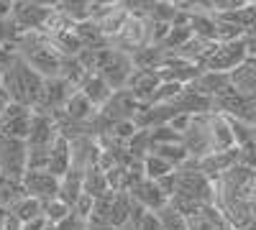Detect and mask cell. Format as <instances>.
I'll list each match as a JSON object with an SVG mask.
<instances>
[{"label":"cell","mask_w":256,"mask_h":230,"mask_svg":"<svg viewBox=\"0 0 256 230\" xmlns=\"http://www.w3.org/2000/svg\"><path fill=\"white\" fill-rule=\"evenodd\" d=\"M3 85L10 92L13 102H20L31 110L38 108L41 102V92H44V77H38L24 59L13 56V61L3 72Z\"/></svg>","instance_id":"obj_1"},{"label":"cell","mask_w":256,"mask_h":230,"mask_svg":"<svg viewBox=\"0 0 256 230\" xmlns=\"http://www.w3.org/2000/svg\"><path fill=\"white\" fill-rule=\"evenodd\" d=\"M174 195L187 197L198 205H212L216 202V184L208 179L202 172H198L192 161L187 159L184 166L174 169Z\"/></svg>","instance_id":"obj_2"},{"label":"cell","mask_w":256,"mask_h":230,"mask_svg":"<svg viewBox=\"0 0 256 230\" xmlns=\"http://www.w3.org/2000/svg\"><path fill=\"white\" fill-rule=\"evenodd\" d=\"M134 72V64L128 54L113 49L110 44L105 49H98V67H95V74H100L105 82H108L110 90H123L128 77Z\"/></svg>","instance_id":"obj_3"},{"label":"cell","mask_w":256,"mask_h":230,"mask_svg":"<svg viewBox=\"0 0 256 230\" xmlns=\"http://www.w3.org/2000/svg\"><path fill=\"white\" fill-rule=\"evenodd\" d=\"M26 159L28 146L20 138L0 136V174L10 182H20L26 174Z\"/></svg>","instance_id":"obj_4"},{"label":"cell","mask_w":256,"mask_h":230,"mask_svg":"<svg viewBox=\"0 0 256 230\" xmlns=\"http://www.w3.org/2000/svg\"><path fill=\"white\" fill-rule=\"evenodd\" d=\"M184 151L190 156V161H200L202 156L212 154V141H210V125H208V115H192L187 128L180 136Z\"/></svg>","instance_id":"obj_5"},{"label":"cell","mask_w":256,"mask_h":230,"mask_svg":"<svg viewBox=\"0 0 256 230\" xmlns=\"http://www.w3.org/2000/svg\"><path fill=\"white\" fill-rule=\"evenodd\" d=\"M246 59H248V54H246V44H244V38H238V41H228V44H216L212 54L205 59L202 69H208V72H226V74H230L233 69H238Z\"/></svg>","instance_id":"obj_6"},{"label":"cell","mask_w":256,"mask_h":230,"mask_svg":"<svg viewBox=\"0 0 256 230\" xmlns=\"http://www.w3.org/2000/svg\"><path fill=\"white\" fill-rule=\"evenodd\" d=\"M110 46L123 51V54H131V51H136L141 46H148V18L128 15L120 33L110 41Z\"/></svg>","instance_id":"obj_7"},{"label":"cell","mask_w":256,"mask_h":230,"mask_svg":"<svg viewBox=\"0 0 256 230\" xmlns=\"http://www.w3.org/2000/svg\"><path fill=\"white\" fill-rule=\"evenodd\" d=\"M24 195L36 197L38 202H49L59 195V177L49 174L46 169H36V172H26L20 179Z\"/></svg>","instance_id":"obj_8"},{"label":"cell","mask_w":256,"mask_h":230,"mask_svg":"<svg viewBox=\"0 0 256 230\" xmlns=\"http://www.w3.org/2000/svg\"><path fill=\"white\" fill-rule=\"evenodd\" d=\"M138 105H141V102H136V97L123 87V90H113V95L108 97V102H105L98 113L113 125L118 120H134Z\"/></svg>","instance_id":"obj_9"},{"label":"cell","mask_w":256,"mask_h":230,"mask_svg":"<svg viewBox=\"0 0 256 230\" xmlns=\"http://www.w3.org/2000/svg\"><path fill=\"white\" fill-rule=\"evenodd\" d=\"M98 154H100V143L98 138L82 133L77 138L70 141V169L77 172H88L98 164Z\"/></svg>","instance_id":"obj_10"},{"label":"cell","mask_w":256,"mask_h":230,"mask_svg":"<svg viewBox=\"0 0 256 230\" xmlns=\"http://www.w3.org/2000/svg\"><path fill=\"white\" fill-rule=\"evenodd\" d=\"M159 85H162L159 69H134L131 77H128V82H126V90L136 97V102L148 105L154 92L159 90Z\"/></svg>","instance_id":"obj_11"},{"label":"cell","mask_w":256,"mask_h":230,"mask_svg":"<svg viewBox=\"0 0 256 230\" xmlns=\"http://www.w3.org/2000/svg\"><path fill=\"white\" fill-rule=\"evenodd\" d=\"M233 164H238V149H228V151H212L202 156L200 161H192L198 172H202L208 179H218L223 172H228Z\"/></svg>","instance_id":"obj_12"},{"label":"cell","mask_w":256,"mask_h":230,"mask_svg":"<svg viewBox=\"0 0 256 230\" xmlns=\"http://www.w3.org/2000/svg\"><path fill=\"white\" fill-rule=\"evenodd\" d=\"M208 125H210V141H212V151H228L236 149V141H233V131L226 115L220 113H210L208 115Z\"/></svg>","instance_id":"obj_13"},{"label":"cell","mask_w":256,"mask_h":230,"mask_svg":"<svg viewBox=\"0 0 256 230\" xmlns=\"http://www.w3.org/2000/svg\"><path fill=\"white\" fill-rule=\"evenodd\" d=\"M131 197L141 205V207H146V210H162V207L169 202L166 200V195L159 190V184L156 182H152V179H141L134 190H131Z\"/></svg>","instance_id":"obj_14"},{"label":"cell","mask_w":256,"mask_h":230,"mask_svg":"<svg viewBox=\"0 0 256 230\" xmlns=\"http://www.w3.org/2000/svg\"><path fill=\"white\" fill-rule=\"evenodd\" d=\"M62 113L67 115L70 120H74V123H80V125H88L95 115H98V108L92 105V102L84 97L80 90H74L70 97H67V102H64V108H62Z\"/></svg>","instance_id":"obj_15"},{"label":"cell","mask_w":256,"mask_h":230,"mask_svg":"<svg viewBox=\"0 0 256 230\" xmlns=\"http://www.w3.org/2000/svg\"><path fill=\"white\" fill-rule=\"evenodd\" d=\"M195 92H200V95H205V97H216V95H220L223 90H228L230 87V74H226V72H208V69H202L200 74H198V79L190 85Z\"/></svg>","instance_id":"obj_16"},{"label":"cell","mask_w":256,"mask_h":230,"mask_svg":"<svg viewBox=\"0 0 256 230\" xmlns=\"http://www.w3.org/2000/svg\"><path fill=\"white\" fill-rule=\"evenodd\" d=\"M77 90H80L84 97H88L98 110H100V108L105 105V102H108V97L113 95V90L108 87V82H105L100 74H95V72L84 77V79H82V85H80Z\"/></svg>","instance_id":"obj_17"},{"label":"cell","mask_w":256,"mask_h":230,"mask_svg":"<svg viewBox=\"0 0 256 230\" xmlns=\"http://www.w3.org/2000/svg\"><path fill=\"white\" fill-rule=\"evenodd\" d=\"M46 172L54 177H64L70 172V141L64 136H56L52 149H49V164H46Z\"/></svg>","instance_id":"obj_18"},{"label":"cell","mask_w":256,"mask_h":230,"mask_svg":"<svg viewBox=\"0 0 256 230\" xmlns=\"http://www.w3.org/2000/svg\"><path fill=\"white\" fill-rule=\"evenodd\" d=\"M134 69H162V64L166 61V49L162 46H141L136 51L128 54Z\"/></svg>","instance_id":"obj_19"},{"label":"cell","mask_w":256,"mask_h":230,"mask_svg":"<svg viewBox=\"0 0 256 230\" xmlns=\"http://www.w3.org/2000/svg\"><path fill=\"white\" fill-rule=\"evenodd\" d=\"M72 31L80 38L82 49H105V46H108V41H105V36L100 33L98 23H95V20H90V18H84V20H80V23H74Z\"/></svg>","instance_id":"obj_20"},{"label":"cell","mask_w":256,"mask_h":230,"mask_svg":"<svg viewBox=\"0 0 256 230\" xmlns=\"http://www.w3.org/2000/svg\"><path fill=\"white\" fill-rule=\"evenodd\" d=\"M80 195H82V172H77V169H70L64 177H59V200L64 202V205H74L77 200H80Z\"/></svg>","instance_id":"obj_21"},{"label":"cell","mask_w":256,"mask_h":230,"mask_svg":"<svg viewBox=\"0 0 256 230\" xmlns=\"http://www.w3.org/2000/svg\"><path fill=\"white\" fill-rule=\"evenodd\" d=\"M41 210H44V202H38L36 197H28V195H20V197L8 207V213H10L20 225L28 223V220H34V218H38Z\"/></svg>","instance_id":"obj_22"},{"label":"cell","mask_w":256,"mask_h":230,"mask_svg":"<svg viewBox=\"0 0 256 230\" xmlns=\"http://www.w3.org/2000/svg\"><path fill=\"white\" fill-rule=\"evenodd\" d=\"M105 192H110L108 179H105V172H100L98 166L82 172V195H90L95 200V197H102Z\"/></svg>","instance_id":"obj_23"},{"label":"cell","mask_w":256,"mask_h":230,"mask_svg":"<svg viewBox=\"0 0 256 230\" xmlns=\"http://www.w3.org/2000/svg\"><path fill=\"white\" fill-rule=\"evenodd\" d=\"M131 195L128 192H116L113 197V207H110V220L108 225L110 228H123L128 225V220H131Z\"/></svg>","instance_id":"obj_24"},{"label":"cell","mask_w":256,"mask_h":230,"mask_svg":"<svg viewBox=\"0 0 256 230\" xmlns=\"http://www.w3.org/2000/svg\"><path fill=\"white\" fill-rule=\"evenodd\" d=\"M152 154H156L159 159H164L166 164H172L174 169H180V166H184L187 164V151H184V146H182V141H177V143H162V146H154L152 149Z\"/></svg>","instance_id":"obj_25"},{"label":"cell","mask_w":256,"mask_h":230,"mask_svg":"<svg viewBox=\"0 0 256 230\" xmlns=\"http://www.w3.org/2000/svg\"><path fill=\"white\" fill-rule=\"evenodd\" d=\"M141 164H144V179H152V182H159L162 177H166V174H172V172H174V166H172V164H166L164 159H159V156L152 154V151L144 156Z\"/></svg>","instance_id":"obj_26"},{"label":"cell","mask_w":256,"mask_h":230,"mask_svg":"<svg viewBox=\"0 0 256 230\" xmlns=\"http://www.w3.org/2000/svg\"><path fill=\"white\" fill-rule=\"evenodd\" d=\"M180 8L174 3H169V0H154V5L152 10H148V20H154V23H166V26H172L174 23V18H177Z\"/></svg>","instance_id":"obj_27"},{"label":"cell","mask_w":256,"mask_h":230,"mask_svg":"<svg viewBox=\"0 0 256 230\" xmlns=\"http://www.w3.org/2000/svg\"><path fill=\"white\" fill-rule=\"evenodd\" d=\"M113 197H116V192H105L102 197H95V200H92V213H90V220H88V223L108 225V220H110V207H113Z\"/></svg>","instance_id":"obj_28"},{"label":"cell","mask_w":256,"mask_h":230,"mask_svg":"<svg viewBox=\"0 0 256 230\" xmlns=\"http://www.w3.org/2000/svg\"><path fill=\"white\" fill-rule=\"evenodd\" d=\"M41 215L46 218L49 225H59V223H64V220L72 215V207H70V205H64L59 197H54V200L44 202V210H41Z\"/></svg>","instance_id":"obj_29"},{"label":"cell","mask_w":256,"mask_h":230,"mask_svg":"<svg viewBox=\"0 0 256 230\" xmlns=\"http://www.w3.org/2000/svg\"><path fill=\"white\" fill-rule=\"evenodd\" d=\"M126 151L131 154L134 159H138V161H144V156L152 151V138H148V131H136L134 136H131V141L126 143Z\"/></svg>","instance_id":"obj_30"},{"label":"cell","mask_w":256,"mask_h":230,"mask_svg":"<svg viewBox=\"0 0 256 230\" xmlns=\"http://www.w3.org/2000/svg\"><path fill=\"white\" fill-rule=\"evenodd\" d=\"M190 38H192L190 26H180V23H174L172 28H169V33H166V38H164L162 49H166V51H177L180 46H184V44H187Z\"/></svg>","instance_id":"obj_31"},{"label":"cell","mask_w":256,"mask_h":230,"mask_svg":"<svg viewBox=\"0 0 256 230\" xmlns=\"http://www.w3.org/2000/svg\"><path fill=\"white\" fill-rule=\"evenodd\" d=\"M159 220H162V230H187V218L180 215L174 207L164 205L162 210H156Z\"/></svg>","instance_id":"obj_32"},{"label":"cell","mask_w":256,"mask_h":230,"mask_svg":"<svg viewBox=\"0 0 256 230\" xmlns=\"http://www.w3.org/2000/svg\"><path fill=\"white\" fill-rule=\"evenodd\" d=\"M152 5H154V0H120V8L128 15H136V18H146Z\"/></svg>","instance_id":"obj_33"},{"label":"cell","mask_w":256,"mask_h":230,"mask_svg":"<svg viewBox=\"0 0 256 230\" xmlns=\"http://www.w3.org/2000/svg\"><path fill=\"white\" fill-rule=\"evenodd\" d=\"M90 213H92V197L90 195H80V200L72 205V215H77L80 220L88 223L90 220Z\"/></svg>","instance_id":"obj_34"},{"label":"cell","mask_w":256,"mask_h":230,"mask_svg":"<svg viewBox=\"0 0 256 230\" xmlns=\"http://www.w3.org/2000/svg\"><path fill=\"white\" fill-rule=\"evenodd\" d=\"M134 228L136 230H162V220H159V215L154 210H146Z\"/></svg>","instance_id":"obj_35"},{"label":"cell","mask_w":256,"mask_h":230,"mask_svg":"<svg viewBox=\"0 0 256 230\" xmlns=\"http://www.w3.org/2000/svg\"><path fill=\"white\" fill-rule=\"evenodd\" d=\"M84 225H88L84 220H80L77 215H70L67 220H64V223H59L56 228H59V230H84Z\"/></svg>","instance_id":"obj_36"},{"label":"cell","mask_w":256,"mask_h":230,"mask_svg":"<svg viewBox=\"0 0 256 230\" xmlns=\"http://www.w3.org/2000/svg\"><path fill=\"white\" fill-rule=\"evenodd\" d=\"M49 223H46V218L44 215H38V218H34V220H28V223H24L20 225V230H44Z\"/></svg>","instance_id":"obj_37"},{"label":"cell","mask_w":256,"mask_h":230,"mask_svg":"<svg viewBox=\"0 0 256 230\" xmlns=\"http://www.w3.org/2000/svg\"><path fill=\"white\" fill-rule=\"evenodd\" d=\"M10 102H13V97H10V92L6 90V85H3V82H0V113H3L8 105H10Z\"/></svg>","instance_id":"obj_38"},{"label":"cell","mask_w":256,"mask_h":230,"mask_svg":"<svg viewBox=\"0 0 256 230\" xmlns=\"http://www.w3.org/2000/svg\"><path fill=\"white\" fill-rule=\"evenodd\" d=\"M13 8H16L13 0H0V18H10L13 15Z\"/></svg>","instance_id":"obj_39"},{"label":"cell","mask_w":256,"mask_h":230,"mask_svg":"<svg viewBox=\"0 0 256 230\" xmlns=\"http://www.w3.org/2000/svg\"><path fill=\"white\" fill-rule=\"evenodd\" d=\"M88 3L95 8H116V5H120V0H88Z\"/></svg>","instance_id":"obj_40"},{"label":"cell","mask_w":256,"mask_h":230,"mask_svg":"<svg viewBox=\"0 0 256 230\" xmlns=\"http://www.w3.org/2000/svg\"><path fill=\"white\" fill-rule=\"evenodd\" d=\"M0 230H20V223L8 213V215H6V220H3V228H0Z\"/></svg>","instance_id":"obj_41"},{"label":"cell","mask_w":256,"mask_h":230,"mask_svg":"<svg viewBox=\"0 0 256 230\" xmlns=\"http://www.w3.org/2000/svg\"><path fill=\"white\" fill-rule=\"evenodd\" d=\"M84 230H116V228H110V225H98V223H88V225H84Z\"/></svg>","instance_id":"obj_42"},{"label":"cell","mask_w":256,"mask_h":230,"mask_svg":"<svg viewBox=\"0 0 256 230\" xmlns=\"http://www.w3.org/2000/svg\"><path fill=\"white\" fill-rule=\"evenodd\" d=\"M248 213H251V220L256 223V200H254V202H248Z\"/></svg>","instance_id":"obj_43"},{"label":"cell","mask_w":256,"mask_h":230,"mask_svg":"<svg viewBox=\"0 0 256 230\" xmlns=\"http://www.w3.org/2000/svg\"><path fill=\"white\" fill-rule=\"evenodd\" d=\"M251 143H254V149H256V125H251Z\"/></svg>","instance_id":"obj_44"},{"label":"cell","mask_w":256,"mask_h":230,"mask_svg":"<svg viewBox=\"0 0 256 230\" xmlns=\"http://www.w3.org/2000/svg\"><path fill=\"white\" fill-rule=\"evenodd\" d=\"M116 230H136L134 225H123V228H116Z\"/></svg>","instance_id":"obj_45"},{"label":"cell","mask_w":256,"mask_h":230,"mask_svg":"<svg viewBox=\"0 0 256 230\" xmlns=\"http://www.w3.org/2000/svg\"><path fill=\"white\" fill-rule=\"evenodd\" d=\"M169 3H174V5H177V8H180V5H182V3H184V0H169Z\"/></svg>","instance_id":"obj_46"},{"label":"cell","mask_w":256,"mask_h":230,"mask_svg":"<svg viewBox=\"0 0 256 230\" xmlns=\"http://www.w3.org/2000/svg\"><path fill=\"white\" fill-rule=\"evenodd\" d=\"M44 230H59V228H56V225H46Z\"/></svg>","instance_id":"obj_47"},{"label":"cell","mask_w":256,"mask_h":230,"mask_svg":"<svg viewBox=\"0 0 256 230\" xmlns=\"http://www.w3.org/2000/svg\"><path fill=\"white\" fill-rule=\"evenodd\" d=\"M3 72H6V69H3V67H0V82H3Z\"/></svg>","instance_id":"obj_48"},{"label":"cell","mask_w":256,"mask_h":230,"mask_svg":"<svg viewBox=\"0 0 256 230\" xmlns=\"http://www.w3.org/2000/svg\"><path fill=\"white\" fill-rule=\"evenodd\" d=\"M248 3H251V5H254V8H256V0H248Z\"/></svg>","instance_id":"obj_49"}]
</instances>
